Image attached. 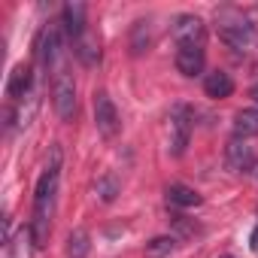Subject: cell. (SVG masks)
<instances>
[{"label":"cell","instance_id":"4fadbf2b","mask_svg":"<svg viewBox=\"0 0 258 258\" xmlns=\"http://www.w3.org/2000/svg\"><path fill=\"white\" fill-rule=\"evenodd\" d=\"M204 91H207V97H231V91H234V79L225 73V70H213V73H207V79H204Z\"/></svg>","mask_w":258,"mask_h":258},{"label":"cell","instance_id":"ac0fdd59","mask_svg":"<svg viewBox=\"0 0 258 258\" xmlns=\"http://www.w3.org/2000/svg\"><path fill=\"white\" fill-rule=\"evenodd\" d=\"M176 249V237H155L146 243V258H170Z\"/></svg>","mask_w":258,"mask_h":258},{"label":"cell","instance_id":"52a82bcc","mask_svg":"<svg viewBox=\"0 0 258 258\" xmlns=\"http://www.w3.org/2000/svg\"><path fill=\"white\" fill-rule=\"evenodd\" d=\"M173 40H176V46H204V22L198 19V16H176V22H173Z\"/></svg>","mask_w":258,"mask_h":258},{"label":"cell","instance_id":"d6986e66","mask_svg":"<svg viewBox=\"0 0 258 258\" xmlns=\"http://www.w3.org/2000/svg\"><path fill=\"white\" fill-rule=\"evenodd\" d=\"M97 195H100V201H115V195H118V179L112 176V173H103L100 179H97Z\"/></svg>","mask_w":258,"mask_h":258},{"label":"cell","instance_id":"9c48e42d","mask_svg":"<svg viewBox=\"0 0 258 258\" xmlns=\"http://www.w3.org/2000/svg\"><path fill=\"white\" fill-rule=\"evenodd\" d=\"M58 55H61V40H58V28H46L37 40V58L43 67H61L58 64Z\"/></svg>","mask_w":258,"mask_h":258},{"label":"cell","instance_id":"7402d4cb","mask_svg":"<svg viewBox=\"0 0 258 258\" xmlns=\"http://www.w3.org/2000/svg\"><path fill=\"white\" fill-rule=\"evenodd\" d=\"M252 97H255V106H258V85L252 88Z\"/></svg>","mask_w":258,"mask_h":258},{"label":"cell","instance_id":"277c9868","mask_svg":"<svg viewBox=\"0 0 258 258\" xmlns=\"http://www.w3.org/2000/svg\"><path fill=\"white\" fill-rule=\"evenodd\" d=\"M94 127H97V134L106 137V140H112L118 134V127H121L118 109H115V103H112V97L106 91L94 94Z\"/></svg>","mask_w":258,"mask_h":258},{"label":"cell","instance_id":"3957f363","mask_svg":"<svg viewBox=\"0 0 258 258\" xmlns=\"http://www.w3.org/2000/svg\"><path fill=\"white\" fill-rule=\"evenodd\" d=\"M52 103L61 121H70L76 115V82L67 67H58L55 82H52Z\"/></svg>","mask_w":258,"mask_h":258},{"label":"cell","instance_id":"7a4b0ae2","mask_svg":"<svg viewBox=\"0 0 258 258\" xmlns=\"http://www.w3.org/2000/svg\"><path fill=\"white\" fill-rule=\"evenodd\" d=\"M216 31H219V37H222L231 49H237V52H246V49L252 46V40H255L252 22H249L240 10H231V7H225V10L216 13Z\"/></svg>","mask_w":258,"mask_h":258},{"label":"cell","instance_id":"ba28073f","mask_svg":"<svg viewBox=\"0 0 258 258\" xmlns=\"http://www.w3.org/2000/svg\"><path fill=\"white\" fill-rule=\"evenodd\" d=\"M204 46H176V70L182 76H198L204 73Z\"/></svg>","mask_w":258,"mask_h":258},{"label":"cell","instance_id":"5b68a950","mask_svg":"<svg viewBox=\"0 0 258 258\" xmlns=\"http://www.w3.org/2000/svg\"><path fill=\"white\" fill-rule=\"evenodd\" d=\"M191 140V109L185 103H176L170 109V152L182 155Z\"/></svg>","mask_w":258,"mask_h":258},{"label":"cell","instance_id":"e0dca14e","mask_svg":"<svg viewBox=\"0 0 258 258\" xmlns=\"http://www.w3.org/2000/svg\"><path fill=\"white\" fill-rule=\"evenodd\" d=\"M88 249H91V237H88V231H85V228L70 231V237H67V258H85Z\"/></svg>","mask_w":258,"mask_h":258},{"label":"cell","instance_id":"9a60e30c","mask_svg":"<svg viewBox=\"0 0 258 258\" xmlns=\"http://www.w3.org/2000/svg\"><path fill=\"white\" fill-rule=\"evenodd\" d=\"M73 52H76V58H79L85 67H94V64L100 61V46H97V40H94V37H88V34H82V37L76 40Z\"/></svg>","mask_w":258,"mask_h":258},{"label":"cell","instance_id":"8fae6325","mask_svg":"<svg viewBox=\"0 0 258 258\" xmlns=\"http://www.w3.org/2000/svg\"><path fill=\"white\" fill-rule=\"evenodd\" d=\"M258 134V106H249V109H240L234 115V137L237 140H249Z\"/></svg>","mask_w":258,"mask_h":258},{"label":"cell","instance_id":"cb8c5ba5","mask_svg":"<svg viewBox=\"0 0 258 258\" xmlns=\"http://www.w3.org/2000/svg\"><path fill=\"white\" fill-rule=\"evenodd\" d=\"M219 258H234V255H219Z\"/></svg>","mask_w":258,"mask_h":258},{"label":"cell","instance_id":"30bf717a","mask_svg":"<svg viewBox=\"0 0 258 258\" xmlns=\"http://www.w3.org/2000/svg\"><path fill=\"white\" fill-rule=\"evenodd\" d=\"M61 25H64V31H67L73 40H79V37L85 34V4H79V0L64 4V10H61Z\"/></svg>","mask_w":258,"mask_h":258},{"label":"cell","instance_id":"ffe728a7","mask_svg":"<svg viewBox=\"0 0 258 258\" xmlns=\"http://www.w3.org/2000/svg\"><path fill=\"white\" fill-rule=\"evenodd\" d=\"M173 231H176L179 237H195L201 228H198L191 219H185V216H173Z\"/></svg>","mask_w":258,"mask_h":258},{"label":"cell","instance_id":"5bb4252c","mask_svg":"<svg viewBox=\"0 0 258 258\" xmlns=\"http://www.w3.org/2000/svg\"><path fill=\"white\" fill-rule=\"evenodd\" d=\"M152 22H146V19H140V22H134V28H131V52L134 55H143L149 46H152Z\"/></svg>","mask_w":258,"mask_h":258},{"label":"cell","instance_id":"6da1fadb","mask_svg":"<svg viewBox=\"0 0 258 258\" xmlns=\"http://www.w3.org/2000/svg\"><path fill=\"white\" fill-rule=\"evenodd\" d=\"M61 146L55 143L52 146V155L37 179V188H34V213H31V240L37 249H43L49 243V234H52V219H55V201H58V173H61Z\"/></svg>","mask_w":258,"mask_h":258},{"label":"cell","instance_id":"44dd1931","mask_svg":"<svg viewBox=\"0 0 258 258\" xmlns=\"http://www.w3.org/2000/svg\"><path fill=\"white\" fill-rule=\"evenodd\" d=\"M249 246H252V249H255V252H258V228H255V231H252V237H249Z\"/></svg>","mask_w":258,"mask_h":258},{"label":"cell","instance_id":"2e32d148","mask_svg":"<svg viewBox=\"0 0 258 258\" xmlns=\"http://www.w3.org/2000/svg\"><path fill=\"white\" fill-rule=\"evenodd\" d=\"M167 201L173 207H198L201 204V195L195 188L182 185V182H173V185H167Z\"/></svg>","mask_w":258,"mask_h":258},{"label":"cell","instance_id":"8992f818","mask_svg":"<svg viewBox=\"0 0 258 258\" xmlns=\"http://www.w3.org/2000/svg\"><path fill=\"white\" fill-rule=\"evenodd\" d=\"M225 167L231 173H252L255 170V152H252V146L246 140H237L234 137L225 146Z\"/></svg>","mask_w":258,"mask_h":258},{"label":"cell","instance_id":"603a6c76","mask_svg":"<svg viewBox=\"0 0 258 258\" xmlns=\"http://www.w3.org/2000/svg\"><path fill=\"white\" fill-rule=\"evenodd\" d=\"M252 173H255V179H258V164H255V170H252Z\"/></svg>","mask_w":258,"mask_h":258},{"label":"cell","instance_id":"7c38bea8","mask_svg":"<svg viewBox=\"0 0 258 258\" xmlns=\"http://www.w3.org/2000/svg\"><path fill=\"white\" fill-rule=\"evenodd\" d=\"M31 79H34L31 67H25V64L13 67V73H10V82H7V94H10L13 100H22V97L31 91Z\"/></svg>","mask_w":258,"mask_h":258}]
</instances>
